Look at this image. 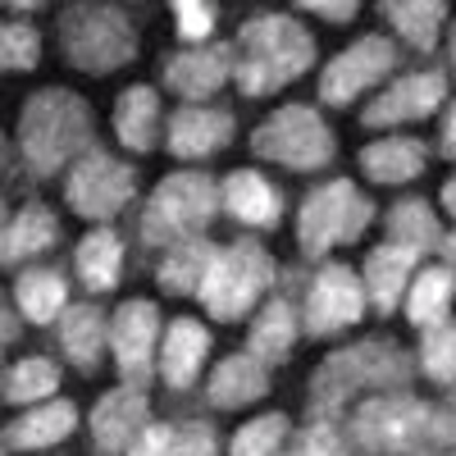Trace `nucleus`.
Returning <instances> with one entry per match:
<instances>
[{
	"label": "nucleus",
	"mask_w": 456,
	"mask_h": 456,
	"mask_svg": "<svg viewBox=\"0 0 456 456\" xmlns=\"http://www.w3.org/2000/svg\"><path fill=\"white\" fill-rule=\"evenodd\" d=\"M233 137L238 119L224 105H178L165 128V146L174 160H210L224 146H233Z\"/></svg>",
	"instance_id": "f3484780"
},
{
	"label": "nucleus",
	"mask_w": 456,
	"mask_h": 456,
	"mask_svg": "<svg viewBox=\"0 0 456 456\" xmlns=\"http://www.w3.org/2000/svg\"><path fill=\"white\" fill-rule=\"evenodd\" d=\"M251 156L256 160H270L279 169H292V174H315V169H329L333 156H338V137L329 128V119L315 110V105H283L265 119L256 133H251Z\"/></svg>",
	"instance_id": "1a4fd4ad"
},
{
	"label": "nucleus",
	"mask_w": 456,
	"mask_h": 456,
	"mask_svg": "<svg viewBox=\"0 0 456 456\" xmlns=\"http://www.w3.org/2000/svg\"><path fill=\"white\" fill-rule=\"evenodd\" d=\"M297 333H306V329H301V306H297L288 292H279V297H270V301H265V306L251 315L247 352L274 370V365H283V361L292 356Z\"/></svg>",
	"instance_id": "b1692460"
},
{
	"label": "nucleus",
	"mask_w": 456,
	"mask_h": 456,
	"mask_svg": "<svg viewBox=\"0 0 456 456\" xmlns=\"http://www.w3.org/2000/svg\"><path fill=\"white\" fill-rule=\"evenodd\" d=\"M379 14L388 19V28L397 32V42H406L411 51L429 55L438 46V37L452 19V10L443 5V0H384L379 5Z\"/></svg>",
	"instance_id": "2f4dec72"
},
{
	"label": "nucleus",
	"mask_w": 456,
	"mask_h": 456,
	"mask_svg": "<svg viewBox=\"0 0 456 456\" xmlns=\"http://www.w3.org/2000/svg\"><path fill=\"white\" fill-rule=\"evenodd\" d=\"M10 301L19 306V315L37 329L60 324V315L69 311V283L64 270H51V265H23L10 283Z\"/></svg>",
	"instance_id": "bb28decb"
},
{
	"label": "nucleus",
	"mask_w": 456,
	"mask_h": 456,
	"mask_svg": "<svg viewBox=\"0 0 456 456\" xmlns=\"http://www.w3.org/2000/svg\"><path fill=\"white\" fill-rule=\"evenodd\" d=\"M270 393V365L256 361L251 352H233L224 356L210 379H206V402L215 411H247L251 402H260Z\"/></svg>",
	"instance_id": "a878e982"
},
{
	"label": "nucleus",
	"mask_w": 456,
	"mask_h": 456,
	"mask_svg": "<svg viewBox=\"0 0 456 456\" xmlns=\"http://www.w3.org/2000/svg\"><path fill=\"white\" fill-rule=\"evenodd\" d=\"M160 342H165V320L156 301L133 297L110 315V356L119 370V384L146 388L160 374Z\"/></svg>",
	"instance_id": "ddd939ff"
},
{
	"label": "nucleus",
	"mask_w": 456,
	"mask_h": 456,
	"mask_svg": "<svg viewBox=\"0 0 456 456\" xmlns=\"http://www.w3.org/2000/svg\"><path fill=\"white\" fill-rule=\"evenodd\" d=\"M288 434H292V425H288L283 411L256 415V420H247L233 438H228V456H279Z\"/></svg>",
	"instance_id": "c9c22d12"
},
{
	"label": "nucleus",
	"mask_w": 456,
	"mask_h": 456,
	"mask_svg": "<svg viewBox=\"0 0 456 456\" xmlns=\"http://www.w3.org/2000/svg\"><path fill=\"white\" fill-rule=\"evenodd\" d=\"M174 429H178L174 456H219V438L210 420H178Z\"/></svg>",
	"instance_id": "ea45409f"
},
{
	"label": "nucleus",
	"mask_w": 456,
	"mask_h": 456,
	"mask_svg": "<svg viewBox=\"0 0 456 456\" xmlns=\"http://www.w3.org/2000/svg\"><path fill=\"white\" fill-rule=\"evenodd\" d=\"M297 10H301V14H320V19H329V23H352V19L361 14L356 0H301Z\"/></svg>",
	"instance_id": "79ce46f5"
},
{
	"label": "nucleus",
	"mask_w": 456,
	"mask_h": 456,
	"mask_svg": "<svg viewBox=\"0 0 456 456\" xmlns=\"http://www.w3.org/2000/svg\"><path fill=\"white\" fill-rule=\"evenodd\" d=\"M283 456H365V452L347 438V429L338 420H311L297 434L292 452H283Z\"/></svg>",
	"instance_id": "4c0bfd02"
},
{
	"label": "nucleus",
	"mask_w": 456,
	"mask_h": 456,
	"mask_svg": "<svg viewBox=\"0 0 456 456\" xmlns=\"http://www.w3.org/2000/svg\"><path fill=\"white\" fill-rule=\"evenodd\" d=\"M279 265L256 238H233L215 251V265L201 283V306L215 324H238L260 311V297L274 288Z\"/></svg>",
	"instance_id": "0eeeda50"
},
{
	"label": "nucleus",
	"mask_w": 456,
	"mask_h": 456,
	"mask_svg": "<svg viewBox=\"0 0 456 456\" xmlns=\"http://www.w3.org/2000/svg\"><path fill=\"white\" fill-rule=\"evenodd\" d=\"M415 365L402 342L365 338L356 347H338L311 374V420H338L356 393H406Z\"/></svg>",
	"instance_id": "f03ea898"
},
{
	"label": "nucleus",
	"mask_w": 456,
	"mask_h": 456,
	"mask_svg": "<svg viewBox=\"0 0 456 456\" xmlns=\"http://www.w3.org/2000/svg\"><path fill=\"white\" fill-rule=\"evenodd\" d=\"M397 64H402V46L393 37L365 32L320 69V101L333 110H347V105H356V96H365L374 87H388Z\"/></svg>",
	"instance_id": "9b49d317"
},
{
	"label": "nucleus",
	"mask_w": 456,
	"mask_h": 456,
	"mask_svg": "<svg viewBox=\"0 0 456 456\" xmlns=\"http://www.w3.org/2000/svg\"><path fill=\"white\" fill-rule=\"evenodd\" d=\"M210 356V329L192 315H178L174 324H165V342H160V379L169 393H187L192 384H201V370Z\"/></svg>",
	"instance_id": "412c9836"
},
{
	"label": "nucleus",
	"mask_w": 456,
	"mask_h": 456,
	"mask_svg": "<svg viewBox=\"0 0 456 456\" xmlns=\"http://www.w3.org/2000/svg\"><path fill=\"white\" fill-rule=\"evenodd\" d=\"M73 270H78V279L92 297L114 292L124 279V238L114 233V228H92V233H83V242L73 247Z\"/></svg>",
	"instance_id": "c85d7f7f"
},
{
	"label": "nucleus",
	"mask_w": 456,
	"mask_h": 456,
	"mask_svg": "<svg viewBox=\"0 0 456 456\" xmlns=\"http://www.w3.org/2000/svg\"><path fill=\"white\" fill-rule=\"evenodd\" d=\"M438 456H456V447H452V452H438Z\"/></svg>",
	"instance_id": "09e8293b"
},
{
	"label": "nucleus",
	"mask_w": 456,
	"mask_h": 456,
	"mask_svg": "<svg viewBox=\"0 0 456 456\" xmlns=\"http://www.w3.org/2000/svg\"><path fill=\"white\" fill-rule=\"evenodd\" d=\"M447 60H452V69H456V23H452V32H447Z\"/></svg>",
	"instance_id": "de8ad7c7"
},
{
	"label": "nucleus",
	"mask_w": 456,
	"mask_h": 456,
	"mask_svg": "<svg viewBox=\"0 0 456 456\" xmlns=\"http://www.w3.org/2000/svg\"><path fill=\"white\" fill-rule=\"evenodd\" d=\"M361 174L379 187H402L411 178H420L429 165V142L425 137H411V133H388L370 146H361L356 156Z\"/></svg>",
	"instance_id": "4be33fe9"
},
{
	"label": "nucleus",
	"mask_w": 456,
	"mask_h": 456,
	"mask_svg": "<svg viewBox=\"0 0 456 456\" xmlns=\"http://www.w3.org/2000/svg\"><path fill=\"white\" fill-rule=\"evenodd\" d=\"M215 251H219V242H210V238H187V242L169 247L165 260L156 265L160 292L165 297H201V283L215 265Z\"/></svg>",
	"instance_id": "473e14b6"
},
{
	"label": "nucleus",
	"mask_w": 456,
	"mask_h": 456,
	"mask_svg": "<svg viewBox=\"0 0 456 456\" xmlns=\"http://www.w3.org/2000/svg\"><path fill=\"white\" fill-rule=\"evenodd\" d=\"M174 443H178V429L156 420V425H146V434L128 447V456H174Z\"/></svg>",
	"instance_id": "a19ab883"
},
{
	"label": "nucleus",
	"mask_w": 456,
	"mask_h": 456,
	"mask_svg": "<svg viewBox=\"0 0 456 456\" xmlns=\"http://www.w3.org/2000/svg\"><path fill=\"white\" fill-rule=\"evenodd\" d=\"M219 201H224L228 219L242 224V228H256V233H270V228H279V219H283L279 187L260 169H233L219 183Z\"/></svg>",
	"instance_id": "6ab92c4d"
},
{
	"label": "nucleus",
	"mask_w": 456,
	"mask_h": 456,
	"mask_svg": "<svg viewBox=\"0 0 456 456\" xmlns=\"http://www.w3.org/2000/svg\"><path fill=\"white\" fill-rule=\"evenodd\" d=\"M452 301H456V270L452 265H434L425 260L420 265V274H415L406 301H402V311L415 329H434V324H447L452 320Z\"/></svg>",
	"instance_id": "7c9ffc66"
},
{
	"label": "nucleus",
	"mask_w": 456,
	"mask_h": 456,
	"mask_svg": "<svg viewBox=\"0 0 456 456\" xmlns=\"http://www.w3.org/2000/svg\"><path fill=\"white\" fill-rule=\"evenodd\" d=\"M165 128H169V119H165L156 87L133 83L119 92V101H114V137H119L128 156H151L165 142Z\"/></svg>",
	"instance_id": "aec40b11"
},
{
	"label": "nucleus",
	"mask_w": 456,
	"mask_h": 456,
	"mask_svg": "<svg viewBox=\"0 0 456 456\" xmlns=\"http://www.w3.org/2000/svg\"><path fill=\"white\" fill-rule=\"evenodd\" d=\"M19 306H14V301L5 297V347H14V338H19Z\"/></svg>",
	"instance_id": "c03bdc74"
},
{
	"label": "nucleus",
	"mask_w": 456,
	"mask_h": 456,
	"mask_svg": "<svg viewBox=\"0 0 456 456\" xmlns=\"http://www.w3.org/2000/svg\"><path fill=\"white\" fill-rule=\"evenodd\" d=\"M420 374L438 388H456V320L425 329L420 338V356H415Z\"/></svg>",
	"instance_id": "f704fd0d"
},
{
	"label": "nucleus",
	"mask_w": 456,
	"mask_h": 456,
	"mask_svg": "<svg viewBox=\"0 0 456 456\" xmlns=\"http://www.w3.org/2000/svg\"><path fill=\"white\" fill-rule=\"evenodd\" d=\"M420 265H425V256H415L411 247H397V242L370 247V256L361 265V283H365V297H370V311L374 315H393L406 301L415 274H420Z\"/></svg>",
	"instance_id": "a211bd4d"
},
{
	"label": "nucleus",
	"mask_w": 456,
	"mask_h": 456,
	"mask_svg": "<svg viewBox=\"0 0 456 456\" xmlns=\"http://www.w3.org/2000/svg\"><path fill=\"white\" fill-rule=\"evenodd\" d=\"M137 197V169L119 156H110L105 146H92L87 156L64 174V201L69 210L96 224V228H110V219H119Z\"/></svg>",
	"instance_id": "9d476101"
},
{
	"label": "nucleus",
	"mask_w": 456,
	"mask_h": 456,
	"mask_svg": "<svg viewBox=\"0 0 456 456\" xmlns=\"http://www.w3.org/2000/svg\"><path fill=\"white\" fill-rule=\"evenodd\" d=\"M384 233H388V242L411 247L415 256H425V260L447 247V233H443V224H438V215H434V206L425 197L393 201L388 215H384Z\"/></svg>",
	"instance_id": "c756f323"
},
{
	"label": "nucleus",
	"mask_w": 456,
	"mask_h": 456,
	"mask_svg": "<svg viewBox=\"0 0 456 456\" xmlns=\"http://www.w3.org/2000/svg\"><path fill=\"white\" fill-rule=\"evenodd\" d=\"M438 156L443 160H456V101L447 105L443 114V133H438Z\"/></svg>",
	"instance_id": "37998d69"
},
{
	"label": "nucleus",
	"mask_w": 456,
	"mask_h": 456,
	"mask_svg": "<svg viewBox=\"0 0 456 456\" xmlns=\"http://www.w3.org/2000/svg\"><path fill=\"white\" fill-rule=\"evenodd\" d=\"M374 201L361 192L352 178H329L315 192H306L297 210V247L306 260H324L333 247L356 242L374 224Z\"/></svg>",
	"instance_id": "6e6552de"
},
{
	"label": "nucleus",
	"mask_w": 456,
	"mask_h": 456,
	"mask_svg": "<svg viewBox=\"0 0 456 456\" xmlns=\"http://www.w3.org/2000/svg\"><path fill=\"white\" fill-rule=\"evenodd\" d=\"M55 333H60L64 361L78 374H96L101 370V356L110 352V315L96 306V301H78V306H69L60 315Z\"/></svg>",
	"instance_id": "5701e85b"
},
{
	"label": "nucleus",
	"mask_w": 456,
	"mask_h": 456,
	"mask_svg": "<svg viewBox=\"0 0 456 456\" xmlns=\"http://www.w3.org/2000/svg\"><path fill=\"white\" fill-rule=\"evenodd\" d=\"M215 23H219V5H210V0H174V32L187 46H206Z\"/></svg>",
	"instance_id": "58836bf2"
},
{
	"label": "nucleus",
	"mask_w": 456,
	"mask_h": 456,
	"mask_svg": "<svg viewBox=\"0 0 456 456\" xmlns=\"http://www.w3.org/2000/svg\"><path fill=\"white\" fill-rule=\"evenodd\" d=\"M365 311H370V297H365V283L352 265L324 260L306 279V292H301V329L311 338L347 333L352 324H361Z\"/></svg>",
	"instance_id": "f8f14e48"
},
{
	"label": "nucleus",
	"mask_w": 456,
	"mask_h": 456,
	"mask_svg": "<svg viewBox=\"0 0 456 456\" xmlns=\"http://www.w3.org/2000/svg\"><path fill=\"white\" fill-rule=\"evenodd\" d=\"M342 429L365 456H438L443 452L434 402H420L411 388L365 397Z\"/></svg>",
	"instance_id": "20e7f679"
},
{
	"label": "nucleus",
	"mask_w": 456,
	"mask_h": 456,
	"mask_svg": "<svg viewBox=\"0 0 456 456\" xmlns=\"http://www.w3.org/2000/svg\"><path fill=\"white\" fill-rule=\"evenodd\" d=\"M55 388H60V365L51 356H23L5 370V406L19 411L42 406L55 397Z\"/></svg>",
	"instance_id": "72a5a7b5"
},
{
	"label": "nucleus",
	"mask_w": 456,
	"mask_h": 456,
	"mask_svg": "<svg viewBox=\"0 0 456 456\" xmlns=\"http://www.w3.org/2000/svg\"><path fill=\"white\" fill-rule=\"evenodd\" d=\"M438 201H443V210H447V215L456 219V174H452V178L443 183V192H438Z\"/></svg>",
	"instance_id": "a18cd8bd"
},
{
	"label": "nucleus",
	"mask_w": 456,
	"mask_h": 456,
	"mask_svg": "<svg viewBox=\"0 0 456 456\" xmlns=\"http://www.w3.org/2000/svg\"><path fill=\"white\" fill-rule=\"evenodd\" d=\"M0 64L5 73H32L42 64V32L28 19H5L0 28Z\"/></svg>",
	"instance_id": "e433bc0d"
},
{
	"label": "nucleus",
	"mask_w": 456,
	"mask_h": 456,
	"mask_svg": "<svg viewBox=\"0 0 456 456\" xmlns=\"http://www.w3.org/2000/svg\"><path fill=\"white\" fill-rule=\"evenodd\" d=\"M447 101V69L429 64L393 78L384 92H374V101L361 110V128H402V124H425L429 114H438Z\"/></svg>",
	"instance_id": "4468645a"
},
{
	"label": "nucleus",
	"mask_w": 456,
	"mask_h": 456,
	"mask_svg": "<svg viewBox=\"0 0 456 456\" xmlns=\"http://www.w3.org/2000/svg\"><path fill=\"white\" fill-rule=\"evenodd\" d=\"M233 46H238V78L233 83L242 96H270V92L297 83L301 73H311V64H315V37L292 14L242 19Z\"/></svg>",
	"instance_id": "7ed1b4c3"
},
{
	"label": "nucleus",
	"mask_w": 456,
	"mask_h": 456,
	"mask_svg": "<svg viewBox=\"0 0 456 456\" xmlns=\"http://www.w3.org/2000/svg\"><path fill=\"white\" fill-rule=\"evenodd\" d=\"M60 242V215L42 201H28L19 210L5 215V242H0V256H5V270L14 265H28L37 256H46Z\"/></svg>",
	"instance_id": "cd10ccee"
},
{
	"label": "nucleus",
	"mask_w": 456,
	"mask_h": 456,
	"mask_svg": "<svg viewBox=\"0 0 456 456\" xmlns=\"http://www.w3.org/2000/svg\"><path fill=\"white\" fill-rule=\"evenodd\" d=\"M443 256H447V265L456 270V233H447V247H443Z\"/></svg>",
	"instance_id": "49530a36"
},
{
	"label": "nucleus",
	"mask_w": 456,
	"mask_h": 456,
	"mask_svg": "<svg viewBox=\"0 0 456 456\" xmlns=\"http://www.w3.org/2000/svg\"><path fill=\"white\" fill-rule=\"evenodd\" d=\"M73 429H78V406L69 397H51L42 406L19 411L5 425V452H46L60 447Z\"/></svg>",
	"instance_id": "393cba45"
},
{
	"label": "nucleus",
	"mask_w": 456,
	"mask_h": 456,
	"mask_svg": "<svg viewBox=\"0 0 456 456\" xmlns=\"http://www.w3.org/2000/svg\"><path fill=\"white\" fill-rule=\"evenodd\" d=\"M224 210L219 201V183L201 169H178L156 183V192L146 197L142 219H137V238L142 247H178L187 238H206L210 219Z\"/></svg>",
	"instance_id": "39448f33"
},
{
	"label": "nucleus",
	"mask_w": 456,
	"mask_h": 456,
	"mask_svg": "<svg viewBox=\"0 0 456 456\" xmlns=\"http://www.w3.org/2000/svg\"><path fill=\"white\" fill-rule=\"evenodd\" d=\"M160 78L187 105H206L219 87H228L238 78V46L233 42H206V46L169 51L160 64Z\"/></svg>",
	"instance_id": "2eb2a0df"
},
{
	"label": "nucleus",
	"mask_w": 456,
	"mask_h": 456,
	"mask_svg": "<svg viewBox=\"0 0 456 456\" xmlns=\"http://www.w3.org/2000/svg\"><path fill=\"white\" fill-rule=\"evenodd\" d=\"M92 137H96L92 105L69 87H42V92H32L23 101V110H19L14 146H19L23 169L32 178H51L64 165L73 169L96 146Z\"/></svg>",
	"instance_id": "f257e3e1"
},
{
	"label": "nucleus",
	"mask_w": 456,
	"mask_h": 456,
	"mask_svg": "<svg viewBox=\"0 0 456 456\" xmlns=\"http://www.w3.org/2000/svg\"><path fill=\"white\" fill-rule=\"evenodd\" d=\"M60 51L78 73L105 78V73L137 60V23L128 19V10L101 5V0L64 5L60 10Z\"/></svg>",
	"instance_id": "423d86ee"
},
{
	"label": "nucleus",
	"mask_w": 456,
	"mask_h": 456,
	"mask_svg": "<svg viewBox=\"0 0 456 456\" xmlns=\"http://www.w3.org/2000/svg\"><path fill=\"white\" fill-rule=\"evenodd\" d=\"M151 420V397L146 388L119 384L96 397L92 415H87V429H92V452L96 456H128V447L146 434Z\"/></svg>",
	"instance_id": "dca6fc26"
}]
</instances>
